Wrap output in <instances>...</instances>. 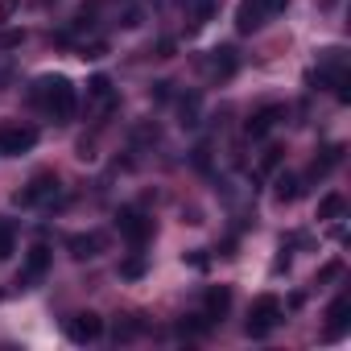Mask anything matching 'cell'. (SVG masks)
Returning a JSON list of instances; mask_svg holds the SVG:
<instances>
[{
  "mask_svg": "<svg viewBox=\"0 0 351 351\" xmlns=\"http://www.w3.org/2000/svg\"><path fill=\"white\" fill-rule=\"evenodd\" d=\"M339 161H343V145H330V149H326V153L310 165V178H326V173H330Z\"/></svg>",
  "mask_w": 351,
  "mask_h": 351,
  "instance_id": "cell-16",
  "label": "cell"
},
{
  "mask_svg": "<svg viewBox=\"0 0 351 351\" xmlns=\"http://www.w3.org/2000/svg\"><path fill=\"white\" fill-rule=\"evenodd\" d=\"M87 95H91L95 104H112V79H108V75H91V79H87Z\"/></svg>",
  "mask_w": 351,
  "mask_h": 351,
  "instance_id": "cell-17",
  "label": "cell"
},
{
  "mask_svg": "<svg viewBox=\"0 0 351 351\" xmlns=\"http://www.w3.org/2000/svg\"><path fill=\"white\" fill-rule=\"evenodd\" d=\"M269 0H240V9H236V29L240 34H256L265 21H269Z\"/></svg>",
  "mask_w": 351,
  "mask_h": 351,
  "instance_id": "cell-7",
  "label": "cell"
},
{
  "mask_svg": "<svg viewBox=\"0 0 351 351\" xmlns=\"http://www.w3.org/2000/svg\"><path fill=\"white\" fill-rule=\"evenodd\" d=\"M34 104H42L58 124H66L75 116V108H79V91H75V83L66 75H46V79L34 83Z\"/></svg>",
  "mask_w": 351,
  "mask_h": 351,
  "instance_id": "cell-1",
  "label": "cell"
},
{
  "mask_svg": "<svg viewBox=\"0 0 351 351\" xmlns=\"http://www.w3.org/2000/svg\"><path fill=\"white\" fill-rule=\"evenodd\" d=\"M58 195V178H54V173H38V178L17 195V203L21 207H38V203H50Z\"/></svg>",
  "mask_w": 351,
  "mask_h": 351,
  "instance_id": "cell-9",
  "label": "cell"
},
{
  "mask_svg": "<svg viewBox=\"0 0 351 351\" xmlns=\"http://www.w3.org/2000/svg\"><path fill=\"white\" fill-rule=\"evenodd\" d=\"M281 318H285V306H281V298H273V293H261L256 302H252V310H248V335L252 339H265V335H273L277 326H281Z\"/></svg>",
  "mask_w": 351,
  "mask_h": 351,
  "instance_id": "cell-2",
  "label": "cell"
},
{
  "mask_svg": "<svg viewBox=\"0 0 351 351\" xmlns=\"http://www.w3.org/2000/svg\"><path fill=\"white\" fill-rule=\"evenodd\" d=\"M215 5H219V0H178V9H182V13L191 17V25H195V29L211 21V13H215Z\"/></svg>",
  "mask_w": 351,
  "mask_h": 351,
  "instance_id": "cell-15",
  "label": "cell"
},
{
  "mask_svg": "<svg viewBox=\"0 0 351 351\" xmlns=\"http://www.w3.org/2000/svg\"><path fill=\"white\" fill-rule=\"evenodd\" d=\"M343 211V195H326L322 203H318V219H335Z\"/></svg>",
  "mask_w": 351,
  "mask_h": 351,
  "instance_id": "cell-20",
  "label": "cell"
},
{
  "mask_svg": "<svg viewBox=\"0 0 351 351\" xmlns=\"http://www.w3.org/2000/svg\"><path fill=\"white\" fill-rule=\"evenodd\" d=\"M186 261H191V265H195V269H207V265H211V261H207V256H203V252H191V256H186Z\"/></svg>",
  "mask_w": 351,
  "mask_h": 351,
  "instance_id": "cell-26",
  "label": "cell"
},
{
  "mask_svg": "<svg viewBox=\"0 0 351 351\" xmlns=\"http://www.w3.org/2000/svg\"><path fill=\"white\" fill-rule=\"evenodd\" d=\"M285 5H289V0H269V13L277 17V13H285Z\"/></svg>",
  "mask_w": 351,
  "mask_h": 351,
  "instance_id": "cell-27",
  "label": "cell"
},
{
  "mask_svg": "<svg viewBox=\"0 0 351 351\" xmlns=\"http://www.w3.org/2000/svg\"><path fill=\"white\" fill-rule=\"evenodd\" d=\"M116 228H120V236H124L132 248L149 244V236H153V219H149L145 211H136V207H124V211L116 215Z\"/></svg>",
  "mask_w": 351,
  "mask_h": 351,
  "instance_id": "cell-3",
  "label": "cell"
},
{
  "mask_svg": "<svg viewBox=\"0 0 351 351\" xmlns=\"http://www.w3.org/2000/svg\"><path fill=\"white\" fill-rule=\"evenodd\" d=\"M13 9H17V0H0V21L13 17Z\"/></svg>",
  "mask_w": 351,
  "mask_h": 351,
  "instance_id": "cell-25",
  "label": "cell"
},
{
  "mask_svg": "<svg viewBox=\"0 0 351 351\" xmlns=\"http://www.w3.org/2000/svg\"><path fill=\"white\" fill-rule=\"evenodd\" d=\"M347 326H351V298L339 293V298L326 306V339H339Z\"/></svg>",
  "mask_w": 351,
  "mask_h": 351,
  "instance_id": "cell-10",
  "label": "cell"
},
{
  "mask_svg": "<svg viewBox=\"0 0 351 351\" xmlns=\"http://www.w3.org/2000/svg\"><path fill=\"white\" fill-rule=\"evenodd\" d=\"M46 269H50V248L46 244H34L29 252H25V265H21V273H17V285H38L42 277H46Z\"/></svg>",
  "mask_w": 351,
  "mask_h": 351,
  "instance_id": "cell-6",
  "label": "cell"
},
{
  "mask_svg": "<svg viewBox=\"0 0 351 351\" xmlns=\"http://www.w3.org/2000/svg\"><path fill=\"white\" fill-rule=\"evenodd\" d=\"M66 335H71V343H95L104 335V318L95 310H79L66 318Z\"/></svg>",
  "mask_w": 351,
  "mask_h": 351,
  "instance_id": "cell-4",
  "label": "cell"
},
{
  "mask_svg": "<svg viewBox=\"0 0 351 351\" xmlns=\"http://www.w3.org/2000/svg\"><path fill=\"white\" fill-rule=\"evenodd\" d=\"M38 145V128H5V132H0V153H5V157H21V153H29Z\"/></svg>",
  "mask_w": 351,
  "mask_h": 351,
  "instance_id": "cell-8",
  "label": "cell"
},
{
  "mask_svg": "<svg viewBox=\"0 0 351 351\" xmlns=\"http://www.w3.org/2000/svg\"><path fill=\"white\" fill-rule=\"evenodd\" d=\"M228 310H232V285H211L207 298H203V314H207L211 322H219Z\"/></svg>",
  "mask_w": 351,
  "mask_h": 351,
  "instance_id": "cell-13",
  "label": "cell"
},
{
  "mask_svg": "<svg viewBox=\"0 0 351 351\" xmlns=\"http://www.w3.org/2000/svg\"><path fill=\"white\" fill-rule=\"evenodd\" d=\"M25 42V34L21 29H9V34H0V50H13V46H21Z\"/></svg>",
  "mask_w": 351,
  "mask_h": 351,
  "instance_id": "cell-22",
  "label": "cell"
},
{
  "mask_svg": "<svg viewBox=\"0 0 351 351\" xmlns=\"http://www.w3.org/2000/svg\"><path fill=\"white\" fill-rule=\"evenodd\" d=\"M281 120H285V108H281V104H265V108H256V112L248 116V124H244V136L261 141V136H269V132H273Z\"/></svg>",
  "mask_w": 351,
  "mask_h": 351,
  "instance_id": "cell-5",
  "label": "cell"
},
{
  "mask_svg": "<svg viewBox=\"0 0 351 351\" xmlns=\"http://www.w3.org/2000/svg\"><path fill=\"white\" fill-rule=\"evenodd\" d=\"M104 54H108V46H104V42H91V46H83L79 58H104Z\"/></svg>",
  "mask_w": 351,
  "mask_h": 351,
  "instance_id": "cell-24",
  "label": "cell"
},
{
  "mask_svg": "<svg viewBox=\"0 0 351 351\" xmlns=\"http://www.w3.org/2000/svg\"><path fill=\"white\" fill-rule=\"evenodd\" d=\"M120 277H124V281H141V277H145V256H128V261L120 265Z\"/></svg>",
  "mask_w": 351,
  "mask_h": 351,
  "instance_id": "cell-19",
  "label": "cell"
},
{
  "mask_svg": "<svg viewBox=\"0 0 351 351\" xmlns=\"http://www.w3.org/2000/svg\"><path fill=\"white\" fill-rule=\"evenodd\" d=\"M66 252H71L75 261H91V256H99V252H104V236H99V232L66 236Z\"/></svg>",
  "mask_w": 351,
  "mask_h": 351,
  "instance_id": "cell-11",
  "label": "cell"
},
{
  "mask_svg": "<svg viewBox=\"0 0 351 351\" xmlns=\"http://www.w3.org/2000/svg\"><path fill=\"white\" fill-rule=\"evenodd\" d=\"M339 273H343V261H330V265L318 269V281H330V277H339Z\"/></svg>",
  "mask_w": 351,
  "mask_h": 351,
  "instance_id": "cell-23",
  "label": "cell"
},
{
  "mask_svg": "<svg viewBox=\"0 0 351 351\" xmlns=\"http://www.w3.org/2000/svg\"><path fill=\"white\" fill-rule=\"evenodd\" d=\"M273 199H277L281 207L302 199V178H298V173H277V182H273Z\"/></svg>",
  "mask_w": 351,
  "mask_h": 351,
  "instance_id": "cell-14",
  "label": "cell"
},
{
  "mask_svg": "<svg viewBox=\"0 0 351 351\" xmlns=\"http://www.w3.org/2000/svg\"><path fill=\"white\" fill-rule=\"evenodd\" d=\"M236 66H240V58H236L232 46H219V50H211V58H207V75H211V79H232Z\"/></svg>",
  "mask_w": 351,
  "mask_h": 351,
  "instance_id": "cell-12",
  "label": "cell"
},
{
  "mask_svg": "<svg viewBox=\"0 0 351 351\" xmlns=\"http://www.w3.org/2000/svg\"><path fill=\"white\" fill-rule=\"evenodd\" d=\"M277 165H281V149H277V145H269V149L256 157V169H252V173H256V178H269Z\"/></svg>",
  "mask_w": 351,
  "mask_h": 351,
  "instance_id": "cell-18",
  "label": "cell"
},
{
  "mask_svg": "<svg viewBox=\"0 0 351 351\" xmlns=\"http://www.w3.org/2000/svg\"><path fill=\"white\" fill-rule=\"evenodd\" d=\"M13 252V228L9 223H0V261H5Z\"/></svg>",
  "mask_w": 351,
  "mask_h": 351,
  "instance_id": "cell-21",
  "label": "cell"
}]
</instances>
